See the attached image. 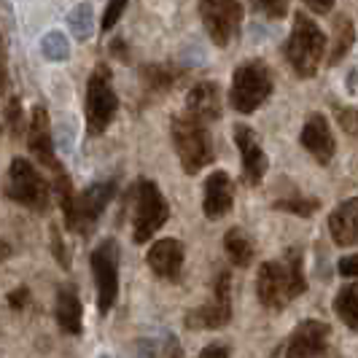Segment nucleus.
I'll return each mask as SVG.
<instances>
[{"mask_svg":"<svg viewBox=\"0 0 358 358\" xmlns=\"http://www.w3.org/2000/svg\"><path fill=\"white\" fill-rule=\"evenodd\" d=\"M307 291L305 269H302V251L291 248L283 262H264L256 278V294L259 302L267 310H283V307L302 296Z\"/></svg>","mask_w":358,"mask_h":358,"instance_id":"obj_1","label":"nucleus"},{"mask_svg":"<svg viewBox=\"0 0 358 358\" xmlns=\"http://www.w3.org/2000/svg\"><path fill=\"white\" fill-rule=\"evenodd\" d=\"M170 135H173V143H176V151H178V159L186 176H197L202 167H208L215 159L208 122L197 119L194 113L183 110L178 116H173Z\"/></svg>","mask_w":358,"mask_h":358,"instance_id":"obj_2","label":"nucleus"},{"mask_svg":"<svg viewBox=\"0 0 358 358\" xmlns=\"http://www.w3.org/2000/svg\"><path fill=\"white\" fill-rule=\"evenodd\" d=\"M127 202L132 208V237L138 245L148 243V237L159 232L170 218V202L159 192L157 180L141 178L127 192Z\"/></svg>","mask_w":358,"mask_h":358,"instance_id":"obj_3","label":"nucleus"},{"mask_svg":"<svg viewBox=\"0 0 358 358\" xmlns=\"http://www.w3.org/2000/svg\"><path fill=\"white\" fill-rule=\"evenodd\" d=\"M323 49H326V38H323L321 27L307 14H296L286 43V59L291 71L299 78H313L321 68Z\"/></svg>","mask_w":358,"mask_h":358,"instance_id":"obj_4","label":"nucleus"},{"mask_svg":"<svg viewBox=\"0 0 358 358\" xmlns=\"http://www.w3.org/2000/svg\"><path fill=\"white\" fill-rule=\"evenodd\" d=\"M116 110H119V97L113 92V73L106 62H100L87 81V132L92 138L106 132Z\"/></svg>","mask_w":358,"mask_h":358,"instance_id":"obj_5","label":"nucleus"},{"mask_svg":"<svg viewBox=\"0 0 358 358\" xmlns=\"http://www.w3.org/2000/svg\"><path fill=\"white\" fill-rule=\"evenodd\" d=\"M272 94V73L264 62L248 59L243 62L232 76V90H229V103L240 113H253L256 108L267 103Z\"/></svg>","mask_w":358,"mask_h":358,"instance_id":"obj_6","label":"nucleus"},{"mask_svg":"<svg viewBox=\"0 0 358 358\" xmlns=\"http://www.w3.org/2000/svg\"><path fill=\"white\" fill-rule=\"evenodd\" d=\"M6 194L14 202H19V205L36 210V213H46L49 202H52L49 199V186H46V180L41 178V173L33 167V162L19 159V157L8 167Z\"/></svg>","mask_w":358,"mask_h":358,"instance_id":"obj_7","label":"nucleus"},{"mask_svg":"<svg viewBox=\"0 0 358 358\" xmlns=\"http://www.w3.org/2000/svg\"><path fill=\"white\" fill-rule=\"evenodd\" d=\"M92 272L97 286V310L108 315L119 296V243L113 237L103 240L92 253Z\"/></svg>","mask_w":358,"mask_h":358,"instance_id":"obj_8","label":"nucleus"},{"mask_svg":"<svg viewBox=\"0 0 358 358\" xmlns=\"http://www.w3.org/2000/svg\"><path fill=\"white\" fill-rule=\"evenodd\" d=\"M199 17L215 46H229L243 24V6L237 0H199Z\"/></svg>","mask_w":358,"mask_h":358,"instance_id":"obj_9","label":"nucleus"},{"mask_svg":"<svg viewBox=\"0 0 358 358\" xmlns=\"http://www.w3.org/2000/svg\"><path fill=\"white\" fill-rule=\"evenodd\" d=\"M232 321V275L227 269L218 272L210 302L186 313L189 329H221Z\"/></svg>","mask_w":358,"mask_h":358,"instance_id":"obj_10","label":"nucleus"},{"mask_svg":"<svg viewBox=\"0 0 358 358\" xmlns=\"http://www.w3.org/2000/svg\"><path fill=\"white\" fill-rule=\"evenodd\" d=\"M116 194V180H97L87 186L81 194H76V218H73L71 232L78 234H92L103 210L108 208V202Z\"/></svg>","mask_w":358,"mask_h":358,"instance_id":"obj_11","label":"nucleus"},{"mask_svg":"<svg viewBox=\"0 0 358 358\" xmlns=\"http://www.w3.org/2000/svg\"><path fill=\"white\" fill-rule=\"evenodd\" d=\"M329 323L305 321L294 329L283 348L275 350V356H323L329 353Z\"/></svg>","mask_w":358,"mask_h":358,"instance_id":"obj_12","label":"nucleus"},{"mask_svg":"<svg viewBox=\"0 0 358 358\" xmlns=\"http://www.w3.org/2000/svg\"><path fill=\"white\" fill-rule=\"evenodd\" d=\"M232 135L234 145L240 148V157H243V178L251 186H259L264 180V173H267V154L262 148L259 135L248 124H234Z\"/></svg>","mask_w":358,"mask_h":358,"instance_id":"obj_13","label":"nucleus"},{"mask_svg":"<svg viewBox=\"0 0 358 358\" xmlns=\"http://www.w3.org/2000/svg\"><path fill=\"white\" fill-rule=\"evenodd\" d=\"M27 145L30 154L36 157V162L41 167H49L52 173H59L62 164L54 157V141L52 129H49V110L43 106H36L30 113V127H27Z\"/></svg>","mask_w":358,"mask_h":358,"instance_id":"obj_14","label":"nucleus"},{"mask_svg":"<svg viewBox=\"0 0 358 358\" xmlns=\"http://www.w3.org/2000/svg\"><path fill=\"white\" fill-rule=\"evenodd\" d=\"M183 259H186V251L173 237L157 240L145 253L148 267L154 269V275H159L162 280H178L180 269H183Z\"/></svg>","mask_w":358,"mask_h":358,"instance_id":"obj_15","label":"nucleus"},{"mask_svg":"<svg viewBox=\"0 0 358 358\" xmlns=\"http://www.w3.org/2000/svg\"><path fill=\"white\" fill-rule=\"evenodd\" d=\"M299 143L305 145L321 164H329V162L334 159V151H337L331 127H329L323 113H310L307 116L305 127H302V135H299Z\"/></svg>","mask_w":358,"mask_h":358,"instance_id":"obj_16","label":"nucleus"},{"mask_svg":"<svg viewBox=\"0 0 358 358\" xmlns=\"http://www.w3.org/2000/svg\"><path fill=\"white\" fill-rule=\"evenodd\" d=\"M234 202V186L232 178L224 173V170H215L210 178L205 180V199H202V208H205V215L210 221H218L232 210Z\"/></svg>","mask_w":358,"mask_h":358,"instance_id":"obj_17","label":"nucleus"},{"mask_svg":"<svg viewBox=\"0 0 358 358\" xmlns=\"http://www.w3.org/2000/svg\"><path fill=\"white\" fill-rule=\"evenodd\" d=\"M329 232L331 240L342 245V248H350L358 243V197H350L340 202L331 215H329Z\"/></svg>","mask_w":358,"mask_h":358,"instance_id":"obj_18","label":"nucleus"},{"mask_svg":"<svg viewBox=\"0 0 358 358\" xmlns=\"http://www.w3.org/2000/svg\"><path fill=\"white\" fill-rule=\"evenodd\" d=\"M186 110L194 113L202 122L221 119V90L215 81H199L186 94Z\"/></svg>","mask_w":358,"mask_h":358,"instance_id":"obj_19","label":"nucleus"},{"mask_svg":"<svg viewBox=\"0 0 358 358\" xmlns=\"http://www.w3.org/2000/svg\"><path fill=\"white\" fill-rule=\"evenodd\" d=\"M81 299H78V291L76 286H62L57 291V310H54V315H57V323H59V329L65 331V334H73V337H78L81 334Z\"/></svg>","mask_w":358,"mask_h":358,"instance_id":"obj_20","label":"nucleus"},{"mask_svg":"<svg viewBox=\"0 0 358 358\" xmlns=\"http://www.w3.org/2000/svg\"><path fill=\"white\" fill-rule=\"evenodd\" d=\"M224 248L229 253V259H232L234 267H248L253 262V243L251 237L243 232V229H229L227 237H224Z\"/></svg>","mask_w":358,"mask_h":358,"instance_id":"obj_21","label":"nucleus"},{"mask_svg":"<svg viewBox=\"0 0 358 358\" xmlns=\"http://www.w3.org/2000/svg\"><path fill=\"white\" fill-rule=\"evenodd\" d=\"M353 38H356V30H353L350 17L334 19V46H331V54H329V65H337L342 57L350 52Z\"/></svg>","mask_w":358,"mask_h":358,"instance_id":"obj_22","label":"nucleus"},{"mask_svg":"<svg viewBox=\"0 0 358 358\" xmlns=\"http://www.w3.org/2000/svg\"><path fill=\"white\" fill-rule=\"evenodd\" d=\"M334 313L342 318V323H348L353 331H358V283L345 286L334 299Z\"/></svg>","mask_w":358,"mask_h":358,"instance_id":"obj_23","label":"nucleus"},{"mask_svg":"<svg viewBox=\"0 0 358 358\" xmlns=\"http://www.w3.org/2000/svg\"><path fill=\"white\" fill-rule=\"evenodd\" d=\"M68 27L76 41H90L92 30H94V11L90 3H78L68 14Z\"/></svg>","mask_w":358,"mask_h":358,"instance_id":"obj_24","label":"nucleus"},{"mask_svg":"<svg viewBox=\"0 0 358 358\" xmlns=\"http://www.w3.org/2000/svg\"><path fill=\"white\" fill-rule=\"evenodd\" d=\"M54 189H57V199H59V208L65 213V227L71 229L73 218H76V194H73V183L71 176L65 170L54 173Z\"/></svg>","mask_w":358,"mask_h":358,"instance_id":"obj_25","label":"nucleus"},{"mask_svg":"<svg viewBox=\"0 0 358 358\" xmlns=\"http://www.w3.org/2000/svg\"><path fill=\"white\" fill-rule=\"evenodd\" d=\"M143 84L154 92L173 90V84L178 81V71L173 65H145L143 68Z\"/></svg>","mask_w":358,"mask_h":358,"instance_id":"obj_26","label":"nucleus"},{"mask_svg":"<svg viewBox=\"0 0 358 358\" xmlns=\"http://www.w3.org/2000/svg\"><path fill=\"white\" fill-rule=\"evenodd\" d=\"M41 52L49 62H65L71 57V43L59 30H49L46 36L41 38Z\"/></svg>","mask_w":358,"mask_h":358,"instance_id":"obj_27","label":"nucleus"},{"mask_svg":"<svg viewBox=\"0 0 358 358\" xmlns=\"http://www.w3.org/2000/svg\"><path fill=\"white\" fill-rule=\"evenodd\" d=\"M3 119H6V127H8V135H11V138H17V141L24 135V129L30 127V122L24 124V113H22V103H19V97H11V100L6 103Z\"/></svg>","mask_w":358,"mask_h":358,"instance_id":"obj_28","label":"nucleus"},{"mask_svg":"<svg viewBox=\"0 0 358 358\" xmlns=\"http://www.w3.org/2000/svg\"><path fill=\"white\" fill-rule=\"evenodd\" d=\"M318 199H305V197H288V199H278L275 202V210H286V213H294V215H313L318 210Z\"/></svg>","mask_w":358,"mask_h":358,"instance_id":"obj_29","label":"nucleus"},{"mask_svg":"<svg viewBox=\"0 0 358 358\" xmlns=\"http://www.w3.org/2000/svg\"><path fill=\"white\" fill-rule=\"evenodd\" d=\"M253 8L259 11V14H264L267 19H280L288 14V0H251Z\"/></svg>","mask_w":358,"mask_h":358,"instance_id":"obj_30","label":"nucleus"},{"mask_svg":"<svg viewBox=\"0 0 358 358\" xmlns=\"http://www.w3.org/2000/svg\"><path fill=\"white\" fill-rule=\"evenodd\" d=\"M49 232H52V253L57 259V264L62 269H71V253H68V243L62 240V232L57 227H52Z\"/></svg>","mask_w":358,"mask_h":358,"instance_id":"obj_31","label":"nucleus"},{"mask_svg":"<svg viewBox=\"0 0 358 358\" xmlns=\"http://www.w3.org/2000/svg\"><path fill=\"white\" fill-rule=\"evenodd\" d=\"M127 3L129 0H110L106 8V14H103V30H113L116 27V22L122 17V11L127 8Z\"/></svg>","mask_w":358,"mask_h":358,"instance_id":"obj_32","label":"nucleus"},{"mask_svg":"<svg viewBox=\"0 0 358 358\" xmlns=\"http://www.w3.org/2000/svg\"><path fill=\"white\" fill-rule=\"evenodd\" d=\"M141 353L157 356V353H162V350H159V348H154V345L148 342V345H143V348H141ZM170 353H173V356H180V353H183V350L178 348V342H176V337H167V348H164V356H170Z\"/></svg>","mask_w":358,"mask_h":358,"instance_id":"obj_33","label":"nucleus"},{"mask_svg":"<svg viewBox=\"0 0 358 358\" xmlns=\"http://www.w3.org/2000/svg\"><path fill=\"white\" fill-rule=\"evenodd\" d=\"M27 302H30V291H27V288H14V291L8 294V305H11V310H24Z\"/></svg>","mask_w":358,"mask_h":358,"instance_id":"obj_34","label":"nucleus"},{"mask_svg":"<svg viewBox=\"0 0 358 358\" xmlns=\"http://www.w3.org/2000/svg\"><path fill=\"white\" fill-rule=\"evenodd\" d=\"M342 278H358V256H345L340 262Z\"/></svg>","mask_w":358,"mask_h":358,"instance_id":"obj_35","label":"nucleus"},{"mask_svg":"<svg viewBox=\"0 0 358 358\" xmlns=\"http://www.w3.org/2000/svg\"><path fill=\"white\" fill-rule=\"evenodd\" d=\"M202 358H210V356H221V358H227V356H232V350L227 348V345H208V348H202V353H199Z\"/></svg>","mask_w":358,"mask_h":358,"instance_id":"obj_36","label":"nucleus"},{"mask_svg":"<svg viewBox=\"0 0 358 358\" xmlns=\"http://www.w3.org/2000/svg\"><path fill=\"white\" fill-rule=\"evenodd\" d=\"M307 3L313 11H318V14H326V11H331V6H334V0H302Z\"/></svg>","mask_w":358,"mask_h":358,"instance_id":"obj_37","label":"nucleus"},{"mask_svg":"<svg viewBox=\"0 0 358 358\" xmlns=\"http://www.w3.org/2000/svg\"><path fill=\"white\" fill-rule=\"evenodd\" d=\"M348 90L353 92V94H356V92H358V71L350 73V84H348Z\"/></svg>","mask_w":358,"mask_h":358,"instance_id":"obj_38","label":"nucleus"}]
</instances>
